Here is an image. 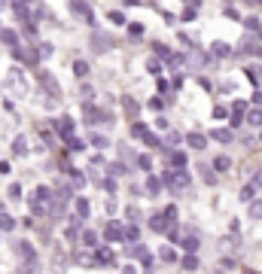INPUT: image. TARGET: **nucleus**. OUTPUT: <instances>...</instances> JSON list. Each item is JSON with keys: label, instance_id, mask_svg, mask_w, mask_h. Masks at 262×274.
Masks as SVG:
<instances>
[{"label": "nucleus", "instance_id": "13", "mask_svg": "<svg viewBox=\"0 0 262 274\" xmlns=\"http://www.w3.org/2000/svg\"><path fill=\"white\" fill-rule=\"evenodd\" d=\"M107 235L113 238V241H119V228H116V225H110V228H107Z\"/></svg>", "mask_w": 262, "mask_h": 274}, {"label": "nucleus", "instance_id": "7", "mask_svg": "<svg viewBox=\"0 0 262 274\" xmlns=\"http://www.w3.org/2000/svg\"><path fill=\"white\" fill-rule=\"evenodd\" d=\"M146 189H150L153 195H158V189H162V183H158L156 177H150V183H146Z\"/></svg>", "mask_w": 262, "mask_h": 274}, {"label": "nucleus", "instance_id": "11", "mask_svg": "<svg viewBox=\"0 0 262 274\" xmlns=\"http://www.w3.org/2000/svg\"><path fill=\"white\" fill-rule=\"evenodd\" d=\"M195 265H198V262H195V256H186V259H183V268H189V271H192Z\"/></svg>", "mask_w": 262, "mask_h": 274}, {"label": "nucleus", "instance_id": "12", "mask_svg": "<svg viewBox=\"0 0 262 274\" xmlns=\"http://www.w3.org/2000/svg\"><path fill=\"white\" fill-rule=\"evenodd\" d=\"M162 259H165V262H174L177 256H174V250H162Z\"/></svg>", "mask_w": 262, "mask_h": 274}, {"label": "nucleus", "instance_id": "1", "mask_svg": "<svg viewBox=\"0 0 262 274\" xmlns=\"http://www.w3.org/2000/svg\"><path fill=\"white\" fill-rule=\"evenodd\" d=\"M250 220H262V198L250 201Z\"/></svg>", "mask_w": 262, "mask_h": 274}, {"label": "nucleus", "instance_id": "3", "mask_svg": "<svg viewBox=\"0 0 262 274\" xmlns=\"http://www.w3.org/2000/svg\"><path fill=\"white\" fill-rule=\"evenodd\" d=\"M150 228H153V232H165V220H162V216H153V220H150Z\"/></svg>", "mask_w": 262, "mask_h": 274}, {"label": "nucleus", "instance_id": "10", "mask_svg": "<svg viewBox=\"0 0 262 274\" xmlns=\"http://www.w3.org/2000/svg\"><path fill=\"white\" fill-rule=\"evenodd\" d=\"M213 137H216L220 143H229V137H232V134H229V131H213Z\"/></svg>", "mask_w": 262, "mask_h": 274}, {"label": "nucleus", "instance_id": "9", "mask_svg": "<svg viewBox=\"0 0 262 274\" xmlns=\"http://www.w3.org/2000/svg\"><path fill=\"white\" fill-rule=\"evenodd\" d=\"M0 228H16V220L13 216H0Z\"/></svg>", "mask_w": 262, "mask_h": 274}, {"label": "nucleus", "instance_id": "2", "mask_svg": "<svg viewBox=\"0 0 262 274\" xmlns=\"http://www.w3.org/2000/svg\"><path fill=\"white\" fill-rule=\"evenodd\" d=\"M256 198V186L250 183V186H244V192H241V201H253Z\"/></svg>", "mask_w": 262, "mask_h": 274}, {"label": "nucleus", "instance_id": "8", "mask_svg": "<svg viewBox=\"0 0 262 274\" xmlns=\"http://www.w3.org/2000/svg\"><path fill=\"white\" fill-rule=\"evenodd\" d=\"M183 250H186V253H195V250H198V241H195V238H189V241H183Z\"/></svg>", "mask_w": 262, "mask_h": 274}, {"label": "nucleus", "instance_id": "4", "mask_svg": "<svg viewBox=\"0 0 262 274\" xmlns=\"http://www.w3.org/2000/svg\"><path fill=\"white\" fill-rule=\"evenodd\" d=\"M186 143H189V146H195V150H201V146H204V137H201V134H189V137H186Z\"/></svg>", "mask_w": 262, "mask_h": 274}, {"label": "nucleus", "instance_id": "5", "mask_svg": "<svg viewBox=\"0 0 262 274\" xmlns=\"http://www.w3.org/2000/svg\"><path fill=\"white\" fill-rule=\"evenodd\" d=\"M247 125H262V113H259V110H250V116H247Z\"/></svg>", "mask_w": 262, "mask_h": 274}, {"label": "nucleus", "instance_id": "6", "mask_svg": "<svg viewBox=\"0 0 262 274\" xmlns=\"http://www.w3.org/2000/svg\"><path fill=\"white\" fill-rule=\"evenodd\" d=\"M229 165H232V162H229V158H226V155H220V158H216V162H213V168H216V171H229Z\"/></svg>", "mask_w": 262, "mask_h": 274}]
</instances>
